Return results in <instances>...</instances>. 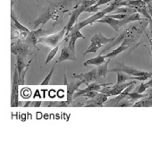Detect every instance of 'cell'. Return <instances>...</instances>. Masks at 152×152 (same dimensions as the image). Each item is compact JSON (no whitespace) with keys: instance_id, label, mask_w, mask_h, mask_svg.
<instances>
[{"instance_id":"cell-1","label":"cell","mask_w":152,"mask_h":152,"mask_svg":"<svg viewBox=\"0 0 152 152\" xmlns=\"http://www.w3.org/2000/svg\"><path fill=\"white\" fill-rule=\"evenodd\" d=\"M148 19H141L139 23L130 25L118 38H115L112 41L113 42L112 44L108 45V47H107L103 50V53L106 52L110 48L114 47L115 44L119 43L120 41H123L122 44L131 46L132 43H134L140 37L141 33L145 31V29L148 26Z\"/></svg>"},{"instance_id":"cell-2","label":"cell","mask_w":152,"mask_h":152,"mask_svg":"<svg viewBox=\"0 0 152 152\" xmlns=\"http://www.w3.org/2000/svg\"><path fill=\"white\" fill-rule=\"evenodd\" d=\"M69 4V0H61L54 3L49 7L37 20H35L31 24H33V29H36L39 25H44L50 19H58L59 13L64 12L67 5Z\"/></svg>"},{"instance_id":"cell-3","label":"cell","mask_w":152,"mask_h":152,"mask_svg":"<svg viewBox=\"0 0 152 152\" xmlns=\"http://www.w3.org/2000/svg\"><path fill=\"white\" fill-rule=\"evenodd\" d=\"M96 3H97V0H83V1L80 5H78L77 7H75V9L72 11V15H71V17H70V19H69V21H68L66 26L64 27V28H65V31H66V33H65L66 35L69 33L71 28L75 24L76 21L78 20V18H79V16L81 15V14L84 13L85 10H86L88 7L93 6V5L96 4Z\"/></svg>"},{"instance_id":"cell-4","label":"cell","mask_w":152,"mask_h":152,"mask_svg":"<svg viewBox=\"0 0 152 152\" xmlns=\"http://www.w3.org/2000/svg\"><path fill=\"white\" fill-rule=\"evenodd\" d=\"M32 46L30 45L24 39L13 40L11 44V52L15 56H20L26 59L28 56L32 54Z\"/></svg>"},{"instance_id":"cell-5","label":"cell","mask_w":152,"mask_h":152,"mask_svg":"<svg viewBox=\"0 0 152 152\" xmlns=\"http://www.w3.org/2000/svg\"><path fill=\"white\" fill-rule=\"evenodd\" d=\"M117 7H117V5H116L115 3L111 2V4H110L107 8H105V9H103V10H101V11L97 12L95 15H91V17H89V18L85 19V20H83V22L79 23L78 24H74V25H75L76 27H77L79 30H82L83 28H84V27H86V26H88V25H92V24L95 23L98 20L103 18L106 15H108L109 13L114 12Z\"/></svg>"},{"instance_id":"cell-6","label":"cell","mask_w":152,"mask_h":152,"mask_svg":"<svg viewBox=\"0 0 152 152\" xmlns=\"http://www.w3.org/2000/svg\"><path fill=\"white\" fill-rule=\"evenodd\" d=\"M115 39V38H107L101 33H96L91 39V45L85 51L84 56H86L89 53H96L103 45H107L112 42Z\"/></svg>"},{"instance_id":"cell-7","label":"cell","mask_w":152,"mask_h":152,"mask_svg":"<svg viewBox=\"0 0 152 152\" xmlns=\"http://www.w3.org/2000/svg\"><path fill=\"white\" fill-rule=\"evenodd\" d=\"M19 74L16 67H15L14 74H13V82H12V92H11V107H20V100H19Z\"/></svg>"},{"instance_id":"cell-8","label":"cell","mask_w":152,"mask_h":152,"mask_svg":"<svg viewBox=\"0 0 152 152\" xmlns=\"http://www.w3.org/2000/svg\"><path fill=\"white\" fill-rule=\"evenodd\" d=\"M65 33H66V31H65V28H64L59 32H56L55 34L40 37L39 39H38L37 42L44 44V45H48V46L53 48V47H56V45L60 44L61 40L63 39L64 36L65 35Z\"/></svg>"},{"instance_id":"cell-9","label":"cell","mask_w":152,"mask_h":152,"mask_svg":"<svg viewBox=\"0 0 152 152\" xmlns=\"http://www.w3.org/2000/svg\"><path fill=\"white\" fill-rule=\"evenodd\" d=\"M135 83H136V82L134 80H132V82H128V83L125 82V83H123L120 84H115L114 86L107 85V86H105L104 88H102V90L99 92L107 94L109 97L110 96H116V95L120 94L128 86H130L131 84H135Z\"/></svg>"},{"instance_id":"cell-10","label":"cell","mask_w":152,"mask_h":152,"mask_svg":"<svg viewBox=\"0 0 152 152\" xmlns=\"http://www.w3.org/2000/svg\"><path fill=\"white\" fill-rule=\"evenodd\" d=\"M109 72H124L130 76H142L145 74H148V72H145V71H141V70H138L134 67L126 65L124 64H117L116 67H114L113 69L109 70Z\"/></svg>"},{"instance_id":"cell-11","label":"cell","mask_w":152,"mask_h":152,"mask_svg":"<svg viewBox=\"0 0 152 152\" xmlns=\"http://www.w3.org/2000/svg\"><path fill=\"white\" fill-rule=\"evenodd\" d=\"M64 85H66L67 88V92H66V101L71 104L73 100H72V97L74 95V93L77 91V90L79 89V87L83 84V82L82 80L80 81H72L71 83H69L66 79V74H64Z\"/></svg>"},{"instance_id":"cell-12","label":"cell","mask_w":152,"mask_h":152,"mask_svg":"<svg viewBox=\"0 0 152 152\" xmlns=\"http://www.w3.org/2000/svg\"><path fill=\"white\" fill-rule=\"evenodd\" d=\"M73 78H77L80 79L83 82L84 84H86V86H88L89 84H91V83H94L96 81H98L99 76H98V72H97V68H94L92 70H91L88 72H84V73H72Z\"/></svg>"},{"instance_id":"cell-13","label":"cell","mask_w":152,"mask_h":152,"mask_svg":"<svg viewBox=\"0 0 152 152\" xmlns=\"http://www.w3.org/2000/svg\"><path fill=\"white\" fill-rule=\"evenodd\" d=\"M133 86L134 84H131L130 86H128L126 89H124L120 94L116 95L115 98L114 99H107L105 103H104V106L103 107H116L117 105L119 104V102L124 99V98H126L128 96V94L133 90Z\"/></svg>"},{"instance_id":"cell-14","label":"cell","mask_w":152,"mask_h":152,"mask_svg":"<svg viewBox=\"0 0 152 152\" xmlns=\"http://www.w3.org/2000/svg\"><path fill=\"white\" fill-rule=\"evenodd\" d=\"M109 96L107 94L102 93V92H99L98 95L96 97H94L93 99H89L85 103V105H83V107H102L104 106V103L108 99Z\"/></svg>"},{"instance_id":"cell-15","label":"cell","mask_w":152,"mask_h":152,"mask_svg":"<svg viewBox=\"0 0 152 152\" xmlns=\"http://www.w3.org/2000/svg\"><path fill=\"white\" fill-rule=\"evenodd\" d=\"M49 34V31H45L42 27L38 29L37 31H31L30 33H28V35L26 36V38L24 39L30 45H31L33 48H37V44H38V39H39L40 37H43V36H47Z\"/></svg>"},{"instance_id":"cell-16","label":"cell","mask_w":152,"mask_h":152,"mask_svg":"<svg viewBox=\"0 0 152 152\" xmlns=\"http://www.w3.org/2000/svg\"><path fill=\"white\" fill-rule=\"evenodd\" d=\"M68 44L67 46L75 51V43H76V40H77L78 39H85V36L81 32V30H79L77 27H76L75 25H73L70 31H69V36H68Z\"/></svg>"},{"instance_id":"cell-17","label":"cell","mask_w":152,"mask_h":152,"mask_svg":"<svg viewBox=\"0 0 152 152\" xmlns=\"http://www.w3.org/2000/svg\"><path fill=\"white\" fill-rule=\"evenodd\" d=\"M107 85H111V83H104V84H101V83H91V84H89L85 89H83V90H77L72 97V100H74L75 99L77 98H80L81 96H83L86 92L90 91H100L102 90V88H104L105 86H107Z\"/></svg>"},{"instance_id":"cell-18","label":"cell","mask_w":152,"mask_h":152,"mask_svg":"<svg viewBox=\"0 0 152 152\" xmlns=\"http://www.w3.org/2000/svg\"><path fill=\"white\" fill-rule=\"evenodd\" d=\"M96 23H106V24L109 25L110 27H112L116 31H118L121 28L124 27V24L122 23V20H118V19L113 18L109 15H106L103 18L98 20Z\"/></svg>"},{"instance_id":"cell-19","label":"cell","mask_w":152,"mask_h":152,"mask_svg":"<svg viewBox=\"0 0 152 152\" xmlns=\"http://www.w3.org/2000/svg\"><path fill=\"white\" fill-rule=\"evenodd\" d=\"M66 60H70V61H76L77 60V56H76L75 51L71 49L66 44L64 45V47L63 48L62 51H61V55L57 60V63H62L64 61Z\"/></svg>"},{"instance_id":"cell-20","label":"cell","mask_w":152,"mask_h":152,"mask_svg":"<svg viewBox=\"0 0 152 152\" xmlns=\"http://www.w3.org/2000/svg\"><path fill=\"white\" fill-rule=\"evenodd\" d=\"M13 6H14V3L12 2V5H11V19H12V25H14L17 30H19L20 31H23V32H27V33H30L31 31L25 27L23 24H22L18 20L17 18L15 17V13H14V9H13Z\"/></svg>"},{"instance_id":"cell-21","label":"cell","mask_w":152,"mask_h":152,"mask_svg":"<svg viewBox=\"0 0 152 152\" xmlns=\"http://www.w3.org/2000/svg\"><path fill=\"white\" fill-rule=\"evenodd\" d=\"M44 107H72L71 104H69L66 100H49V101H44Z\"/></svg>"},{"instance_id":"cell-22","label":"cell","mask_w":152,"mask_h":152,"mask_svg":"<svg viewBox=\"0 0 152 152\" xmlns=\"http://www.w3.org/2000/svg\"><path fill=\"white\" fill-rule=\"evenodd\" d=\"M110 63V58H107V60H106L105 63L101 64L100 65L98 66L97 68V72H98V76L99 78H105L107 72H109L108 70V64Z\"/></svg>"},{"instance_id":"cell-23","label":"cell","mask_w":152,"mask_h":152,"mask_svg":"<svg viewBox=\"0 0 152 152\" xmlns=\"http://www.w3.org/2000/svg\"><path fill=\"white\" fill-rule=\"evenodd\" d=\"M152 107V98H149L148 96L137 100L132 105V107Z\"/></svg>"},{"instance_id":"cell-24","label":"cell","mask_w":152,"mask_h":152,"mask_svg":"<svg viewBox=\"0 0 152 152\" xmlns=\"http://www.w3.org/2000/svg\"><path fill=\"white\" fill-rule=\"evenodd\" d=\"M106 59H107V58H106L105 55L103 56V55L101 54V55H99V56H96V57H93V58H91V59L85 61L84 64H83V65L87 66V65L92 64V65H97V66H99V65H100L101 64L105 63V62H106Z\"/></svg>"},{"instance_id":"cell-25","label":"cell","mask_w":152,"mask_h":152,"mask_svg":"<svg viewBox=\"0 0 152 152\" xmlns=\"http://www.w3.org/2000/svg\"><path fill=\"white\" fill-rule=\"evenodd\" d=\"M129 48H130V46H128V45L121 44V45H120L117 48H115V50L111 51L110 53L106 54V55H105V56H106V58H112V57H115V56H118L119 54H121L122 52H124V51L127 50Z\"/></svg>"},{"instance_id":"cell-26","label":"cell","mask_w":152,"mask_h":152,"mask_svg":"<svg viewBox=\"0 0 152 152\" xmlns=\"http://www.w3.org/2000/svg\"><path fill=\"white\" fill-rule=\"evenodd\" d=\"M15 67L18 71V74L19 77L21 76L22 72H23V70L26 67V63H25V58L20 56H16V64H15Z\"/></svg>"},{"instance_id":"cell-27","label":"cell","mask_w":152,"mask_h":152,"mask_svg":"<svg viewBox=\"0 0 152 152\" xmlns=\"http://www.w3.org/2000/svg\"><path fill=\"white\" fill-rule=\"evenodd\" d=\"M116 76H117V81H116L115 84H120V83H125L128 80H131L130 75H128L124 72H116Z\"/></svg>"},{"instance_id":"cell-28","label":"cell","mask_w":152,"mask_h":152,"mask_svg":"<svg viewBox=\"0 0 152 152\" xmlns=\"http://www.w3.org/2000/svg\"><path fill=\"white\" fill-rule=\"evenodd\" d=\"M135 102L133 100H132L131 99H129L128 97L124 98V99H122L119 104L117 105L116 107H132V105L134 104Z\"/></svg>"},{"instance_id":"cell-29","label":"cell","mask_w":152,"mask_h":152,"mask_svg":"<svg viewBox=\"0 0 152 152\" xmlns=\"http://www.w3.org/2000/svg\"><path fill=\"white\" fill-rule=\"evenodd\" d=\"M129 99H131L132 100H133L134 102H136L137 100L144 98V97H147V94L146 93H138V92H135V91H131L128 96H127Z\"/></svg>"},{"instance_id":"cell-30","label":"cell","mask_w":152,"mask_h":152,"mask_svg":"<svg viewBox=\"0 0 152 152\" xmlns=\"http://www.w3.org/2000/svg\"><path fill=\"white\" fill-rule=\"evenodd\" d=\"M24 104L22 105L23 107H39L42 106L41 100H32V101H26L23 102Z\"/></svg>"},{"instance_id":"cell-31","label":"cell","mask_w":152,"mask_h":152,"mask_svg":"<svg viewBox=\"0 0 152 152\" xmlns=\"http://www.w3.org/2000/svg\"><path fill=\"white\" fill-rule=\"evenodd\" d=\"M59 47H60V46H59V44H58V45H56L55 48H52V50L48 53V56H47L45 64H48L55 57V56L56 55V53H57V51H58V49H59Z\"/></svg>"},{"instance_id":"cell-32","label":"cell","mask_w":152,"mask_h":152,"mask_svg":"<svg viewBox=\"0 0 152 152\" xmlns=\"http://www.w3.org/2000/svg\"><path fill=\"white\" fill-rule=\"evenodd\" d=\"M55 66H56V64H54V65L52 66V69L50 70V72H48V74L46 76V78H45V79L43 80V82L40 83L41 86H45V85H48V84L49 83L50 79H51V77H52V74L54 73V71H55Z\"/></svg>"},{"instance_id":"cell-33","label":"cell","mask_w":152,"mask_h":152,"mask_svg":"<svg viewBox=\"0 0 152 152\" xmlns=\"http://www.w3.org/2000/svg\"><path fill=\"white\" fill-rule=\"evenodd\" d=\"M148 89V86L146 85V83H145L144 82H142V83H140V85L135 89L134 91H135V92H138V93H144Z\"/></svg>"},{"instance_id":"cell-34","label":"cell","mask_w":152,"mask_h":152,"mask_svg":"<svg viewBox=\"0 0 152 152\" xmlns=\"http://www.w3.org/2000/svg\"><path fill=\"white\" fill-rule=\"evenodd\" d=\"M99 91H90L88 92H86L83 97H85V98H88V99H93L94 97H96L98 95Z\"/></svg>"},{"instance_id":"cell-35","label":"cell","mask_w":152,"mask_h":152,"mask_svg":"<svg viewBox=\"0 0 152 152\" xmlns=\"http://www.w3.org/2000/svg\"><path fill=\"white\" fill-rule=\"evenodd\" d=\"M113 1V0H99V1H97V3L95 4L96 7H100L102 5H105V4H107V3H111Z\"/></svg>"},{"instance_id":"cell-36","label":"cell","mask_w":152,"mask_h":152,"mask_svg":"<svg viewBox=\"0 0 152 152\" xmlns=\"http://www.w3.org/2000/svg\"><path fill=\"white\" fill-rule=\"evenodd\" d=\"M147 8H148V13H149V15H150V16L152 18V4L147 5Z\"/></svg>"},{"instance_id":"cell-37","label":"cell","mask_w":152,"mask_h":152,"mask_svg":"<svg viewBox=\"0 0 152 152\" xmlns=\"http://www.w3.org/2000/svg\"><path fill=\"white\" fill-rule=\"evenodd\" d=\"M146 94H147V96H148V97L152 98V88L148 89V90L146 91Z\"/></svg>"},{"instance_id":"cell-38","label":"cell","mask_w":152,"mask_h":152,"mask_svg":"<svg viewBox=\"0 0 152 152\" xmlns=\"http://www.w3.org/2000/svg\"><path fill=\"white\" fill-rule=\"evenodd\" d=\"M146 83V85L148 86V88L149 89V88H152V77L150 78V79H148V81L147 82V83Z\"/></svg>"},{"instance_id":"cell-39","label":"cell","mask_w":152,"mask_h":152,"mask_svg":"<svg viewBox=\"0 0 152 152\" xmlns=\"http://www.w3.org/2000/svg\"><path fill=\"white\" fill-rule=\"evenodd\" d=\"M144 3H146V5H148V4H152V0H143Z\"/></svg>"},{"instance_id":"cell-40","label":"cell","mask_w":152,"mask_h":152,"mask_svg":"<svg viewBox=\"0 0 152 152\" xmlns=\"http://www.w3.org/2000/svg\"><path fill=\"white\" fill-rule=\"evenodd\" d=\"M121 1H124V0H113L112 2H114V3H119V2H121Z\"/></svg>"},{"instance_id":"cell-41","label":"cell","mask_w":152,"mask_h":152,"mask_svg":"<svg viewBox=\"0 0 152 152\" xmlns=\"http://www.w3.org/2000/svg\"><path fill=\"white\" fill-rule=\"evenodd\" d=\"M150 51H151V64H152V45L150 46Z\"/></svg>"},{"instance_id":"cell-42","label":"cell","mask_w":152,"mask_h":152,"mask_svg":"<svg viewBox=\"0 0 152 152\" xmlns=\"http://www.w3.org/2000/svg\"><path fill=\"white\" fill-rule=\"evenodd\" d=\"M148 41H149L150 45H152V39H149V38H148Z\"/></svg>"}]
</instances>
